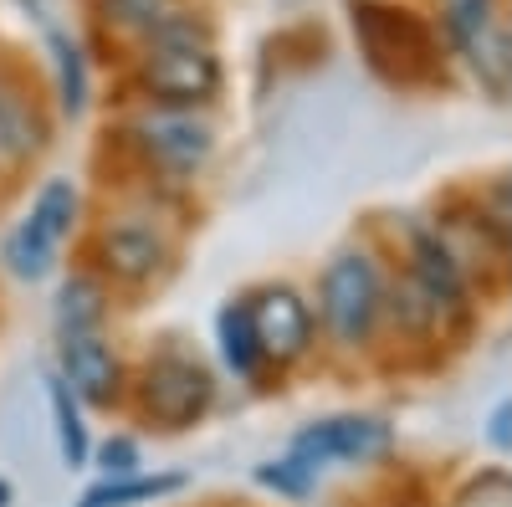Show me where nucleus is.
<instances>
[{
  "label": "nucleus",
  "instance_id": "nucleus-15",
  "mask_svg": "<svg viewBox=\"0 0 512 507\" xmlns=\"http://www.w3.org/2000/svg\"><path fill=\"white\" fill-rule=\"evenodd\" d=\"M185 472H134V477H98L72 507H154L164 497L185 492Z\"/></svg>",
  "mask_w": 512,
  "mask_h": 507
},
{
  "label": "nucleus",
  "instance_id": "nucleus-1",
  "mask_svg": "<svg viewBox=\"0 0 512 507\" xmlns=\"http://www.w3.org/2000/svg\"><path fill=\"white\" fill-rule=\"evenodd\" d=\"M390 251L374 241H344L338 251H328V262L318 272L313 298V318H318V338L328 344V354L338 359H364L384 344V292H390Z\"/></svg>",
  "mask_w": 512,
  "mask_h": 507
},
{
  "label": "nucleus",
  "instance_id": "nucleus-2",
  "mask_svg": "<svg viewBox=\"0 0 512 507\" xmlns=\"http://www.w3.org/2000/svg\"><path fill=\"white\" fill-rule=\"evenodd\" d=\"M216 395H221L216 369L200 354H190L180 344H159L128 369L123 410L159 436H185L216 410Z\"/></svg>",
  "mask_w": 512,
  "mask_h": 507
},
{
  "label": "nucleus",
  "instance_id": "nucleus-12",
  "mask_svg": "<svg viewBox=\"0 0 512 507\" xmlns=\"http://www.w3.org/2000/svg\"><path fill=\"white\" fill-rule=\"evenodd\" d=\"M451 47L461 52L466 72L477 77V88L487 98H497V103L512 98V16H507V6L492 11L482 26H472L466 36H456Z\"/></svg>",
  "mask_w": 512,
  "mask_h": 507
},
{
  "label": "nucleus",
  "instance_id": "nucleus-7",
  "mask_svg": "<svg viewBox=\"0 0 512 507\" xmlns=\"http://www.w3.org/2000/svg\"><path fill=\"white\" fill-rule=\"evenodd\" d=\"M251 303V323H256V344H262L267 374H292L313 364L318 354V318H313V298L297 282H256L246 287Z\"/></svg>",
  "mask_w": 512,
  "mask_h": 507
},
{
  "label": "nucleus",
  "instance_id": "nucleus-17",
  "mask_svg": "<svg viewBox=\"0 0 512 507\" xmlns=\"http://www.w3.org/2000/svg\"><path fill=\"white\" fill-rule=\"evenodd\" d=\"M190 0H98V21L113 36H128L139 47L149 31H159L169 16H180Z\"/></svg>",
  "mask_w": 512,
  "mask_h": 507
},
{
  "label": "nucleus",
  "instance_id": "nucleus-5",
  "mask_svg": "<svg viewBox=\"0 0 512 507\" xmlns=\"http://www.w3.org/2000/svg\"><path fill=\"white\" fill-rule=\"evenodd\" d=\"M82 226V190L77 180H47L31 205L21 210V221L6 231L0 241V267H6L16 282H47L62 267V251Z\"/></svg>",
  "mask_w": 512,
  "mask_h": 507
},
{
  "label": "nucleus",
  "instance_id": "nucleus-11",
  "mask_svg": "<svg viewBox=\"0 0 512 507\" xmlns=\"http://www.w3.org/2000/svg\"><path fill=\"white\" fill-rule=\"evenodd\" d=\"M52 139V123L41 113V98L26 88V77L0 67V169H26L41 159Z\"/></svg>",
  "mask_w": 512,
  "mask_h": 507
},
{
  "label": "nucleus",
  "instance_id": "nucleus-10",
  "mask_svg": "<svg viewBox=\"0 0 512 507\" xmlns=\"http://www.w3.org/2000/svg\"><path fill=\"white\" fill-rule=\"evenodd\" d=\"M62 385L82 400V410H123L128 395V359L113 344V333H77L57 338V364Z\"/></svg>",
  "mask_w": 512,
  "mask_h": 507
},
{
  "label": "nucleus",
  "instance_id": "nucleus-22",
  "mask_svg": "<svg viewBox=\"0 0 512 507\" xmlns=\"http://www.w3.org/2000/svg\"><path fill=\"white\" fill-rule=\"evenodd\" d=\"M0 507H11V487L6 482H0Z\"/></svg>",
  "mask_w": 512,
  "mask_h": 507
},
{
  "label": "nucleus",
  "instance_id": "nucleus-3",
  "mask_svg": "<svg viewBox=\"0 0 512 507\" xmlns=\"http://www.w3.org/2000/svg\"><path fill=\"white\" fill-rule=\"evenodd\" d=\"M180 257V236L154 205H123L93 221L82 241V267H93L113 292H144L154 287Z\"/></svg>",
  "mask_w": 512,
  "mask_h": 507
},
{
  "label": "nucleus",
  "instance_id": "nucleus-6",
  "mask_svg": "<svg viewBox=\"0 0 512 507\" xmlns=\"http://www.w3.org/2000/svg\"><path fill=\"white\" fill-rule=\"evenodd\" d=\"M134 88H139L144 108L205 113L226 88V67H221L216 41H159V47H139Z\"/></svg>",
  "mask_w": 512,
  "mask_h": 507
},
{
  "label": "nucleus",
  "instance_id": "nucleus-8",
  "mask_svg": "<svg viewBox=\"0 0 512 507\" xmlns=\"http://www.w3.org/2000/svg\"><path fill=\"white\" fill-rule=\"evenodd\" d=\"M390 451H395V426L384 415H359V410L323 415L287 441V456H297L318 477L328 467H379Z\"/></svg>",
  "mask_w": 512,
  "mask_h": 507
},
{
  "label": "nucleus",
  "instance_id": "nucleus-9",
  "mask_svg": "<svg viewBox=\"0 0 512 507\" xmlns=\"http://www.w3.org/2000/svg\"><path fill=\"white\" fill-rule=\"evenodd\" d=\"M400 272L441 308V318H446L451 333L461 338V328L477 318V287H472V277L461 272V262L451 257V246L436 236L431 221H415V226H410L405 251H400Z\"/></svg>",
  "mask_w": 512,
  "mask_h": 507
},
{
  "label": "nucleus",
  "instance_id": "nucleus-4",
  "mask_svg": "<svg viewBox=\"0 0 512 507\" xmlns=\"http://www.w3.org/2000/svg\"><path fill=\"white\" fill-rule=\"evenodd\" d=\"M123 134L149 185H195L216 159V123L190 108H139Z\"/></svg>",
  "mask_w": 512,
  "mask_h": 507
},
{
  "label": "nucleus",
  "instance_id": "nucleus-18",
  "mask_svg": "<svg viewBox=\"0 0 512 507\" xmlns=\"http://www.w3.org/2000/svg\"><path fill=\"white\" fill-rule=\"evenodd\" d=\"M47 47H52V67H57V103H62L67 118H82V113H88V93H93L88 62H82V47H77L67 31H52Z\"/></svg>",
  "mask_w": 512,
  "mask_h": 507
},
{
  "label": "nucleus",
  "instance_id": "nucleus-16",
  "mask_svg": "<svg viewBox=\"0 0 512 507\" xmlns=\"http://www.w3.org/2000/svg\"><path fill=\"white\" fill-rule=\"evenodd\" d=\"M47 405H52V431H57V451H62V467L82 472L93 456V431H88V410L82 400L62 385V374L47 369Z\"/></svg>",
  "mask_w": 512,
  "mask_h": 507
},
{
  "label": "nucleus",
  "instance_id": "nucleus-14",
  "mask_svg": "<svg viewBox=\"0 0 512 507\" xmlns=\"http://www.w3.org/2000/svg\"><path fill=\"white\" fill-rule=\"evenodd\" d=\"M216 359H221V369L236 379V385H262L267 379V359H262V344H256V323H251L246 292L226 298L221 313H216Z\"/></svg>",
  "mask_w": 512,
  "mask_h": 507
},
{
  "label": "nucleus",
  "instance_id": "nucleus-21",
  "mask_svg": "<svg viewBox=\"0 0 512 507\" xmlns=\"http://www.w3.org/2000/svg\"><path fill=\"white\" fill-rule=\"evenodd\" d=\"M482 441H487L497 456H512V395H502V400L487 410V420H482Z\"/></svg>",
  "mask_w": 512,
  "mask_h": 507
},
{
  "label": "nucleus",
  "instance_id": "nucleus-13",
  "mask_svg": "<svg viewBox=\"0 0 512 507\" xmlns=\"http://www.w3.org/2000/svg\"><path fill=\"white\" fill-rule=\"evenodd\" d=\"M118 308V292L93 272V267H72L57 282V298H52V333L57 338H77V333H108Z\"/></svg>",
  "mask_w": 512,
  "mask_h": 507
},
{
  "label": "nucleus",
  "instance_id": "nucleus-19",
  "mask_svg": "<svg viewBox=\"0 0 512 507\" xmlns=\"http://www.w3.org/2000/svg\"><path fill=\"white\" fill-rule=\"evenodd\" d=\"M256 487H267V492H277V497H287V502H303V497L318 487V472L282 451V456H272V461H262V467H256Z\"/></svg>",
  "mask_w": 512,
  "mask_h": 507
},
{
  "label": "nucleus",
  "instance_id": "nucleus-20",
  "mask_svg": "<svg viewBox=\"0 0 512 507\" xmlns=\"http://www.w3.org/2000/svg\"><path fill=\"white\" fill-rule=\"evenodd\" d=\"M88 467H98V477H134V472H144V446H139V436L113 431L108 441H93Z\"/></svg>",
  "mask_w": 512,
  "mask_h": 507
}]
</instances>
